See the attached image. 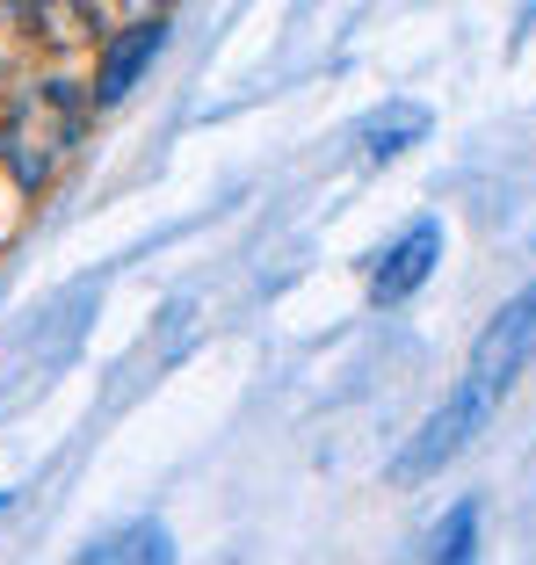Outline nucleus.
<instances>
[{
  "label": "nucleus",
  "mask_w": 536,
  "mask_h": 565,
  "mask_svg": "<svg viewBox=\"0 0 536 565\" xmlns=\"http://www.w3.org/2000/svg\"><path fill=\"white\" fill-rule=\"evenodd\" d=\"M529 363H536V282L522 290L515 305H507L501 319H493L486 333H479V349H471V370H464V384H479V392L507 399V384H515Z\"/></svg>",
  "instance_id": "nucleus-2"
},
{
  "label": "nucleus",
  "mask_w": 536,
  "mask_h": 565,
  "mask_svg": "<svg viewBox=\"0 0 536 565\" xmlns=\"http://www.w3.org/2000/svg\"><path fill=\"white\" fill-rule=\"evenodd\" d=\"M109 558H168V530H124L109 544H87V565H109Z\"/></svg>",
  "instance_id": "nucleus-7"
},
{
  "label": "nucleus",
  "mask_w": 536,
  "mask_h": 565,
  "mask_svg": "<svg viewBox=\"0 0 536 565\" xmlns=\"http://www.w3.org/2000/svg\"><path fill=\"white\" fill-rule=\"evenodd\" d=\"M493 406H501L493 392H479V384H457L450 399H442L436 414H428V428L414 435V449H406V457H399L392 471H399V479H428V471H436V465H450L457 449H464L471 435L486 428V420H493Z\"/></svg>",
  "instance_id": "nucleus-3"
},
{
  "label": "nucleus",
  "mask_w": 536,
  "mask_h": 565,
  "mask_svg": "<svg viewBox=\"0 0 536 565\" xmlns=\"http://www.w3.org/2000/svg\"><path fill=\"white\" fill-rule=\"evenodd\" d=\"M471 536H479V508L464 500V508L436 530V558H471Z\"/></svg>",
  "instance_id": "nucleus-9"
},
{
  "label": "nucleus",
  "mask_w": 536,
  "mask_h": 565,
  "mask_svg": "<svg viewBox=\"0 0 536 565\" xmlns=\"http://www.w3.org/2000/svg\"><path fill=\"white\" fill-rule=\"evenodd\" d=\"M160 44H168V22H138V30H124L117 44H109V58H101V73H95V102H124L131 95Z\"/></svg>",
  "instance_id": "nucleus-5"
},
{
  "label": "nucleus",
  "mask_w": 536,
  "mask_h": 565,
  "mask_svg": "<svg viewBox=\"0 0 536 565\" xmlns=\"http://www.w3.org/2000/svg\"><path fill=\"white\" fill-rule=\"evenodd\" d=\"M420 131H428V109H414V102H399L392 117H377V124H369L363 152H369V160H392V152H406V146H414Z\"/></svg>",
  "instance_id": "nucleus-6"
},
{
  "label": "nucleus",
  "mask_w": 536,
  "mask_h": 565,
  "mask_svg": "<svg viewBox=\"0 0 536 565\" xmlns=\"http://www.w3.org/2000/svg\"><path fill=\"white\" fill-rule=\"evenodd\" d=\"M160 8H168V0H160Z\"/></svg>",
  "instance_id": "nucleus-10"
},
{
  "label": "nucleus",
  "mask_w": 536,
  "mask_h": 565,
  "mask_svg": "<svg viewBox=\"0 0 536 565\" xmlns=\"http://www.w3.org/2000/svg\"><path fill=\"white\" fill-rule=\"evenodd\" d=\"M73 146H81V95L73 87H36L0 124V160H8V174L22 189H44L73 160Z\"/></svg>",
  "instance_id": "nucleus-1"
},
{
  "label": "nucleus",
  "mask_w": 536,
  "mask_h": 565,
  "mask_svg": "<svg viewBox=\"0 0 536 565\" xmlns=\"http://www.w3.org/2000/svg\"><path fill=\"white\" fill-rule=\"evenodd\" d=\"M15 15L30 22V30H36V22H51V36H58V44H73V36H81V30H73L81 0H15Z\"/></svg>",
  "instance_id": "nucleus-8"
},
{
  "label": "nucleus",
  "mask_w": 536,
  "mask_h": 565,
  "mask_svg": "<svg viewBox=\"0 0 536 565\" xmlns=\"http://www.w3.org/2000/svg\"><path fill=\"white\" fill-rule=\"evenodd\" d=\"M442 262V225L436 217H420L414 233L399 239V247L385 254V268H377V276H369V298L377 305H399V298H414L420 282H428V268Z\"/></svg>",
  "instance_id": "nucleus-4"
}]
</instances>
